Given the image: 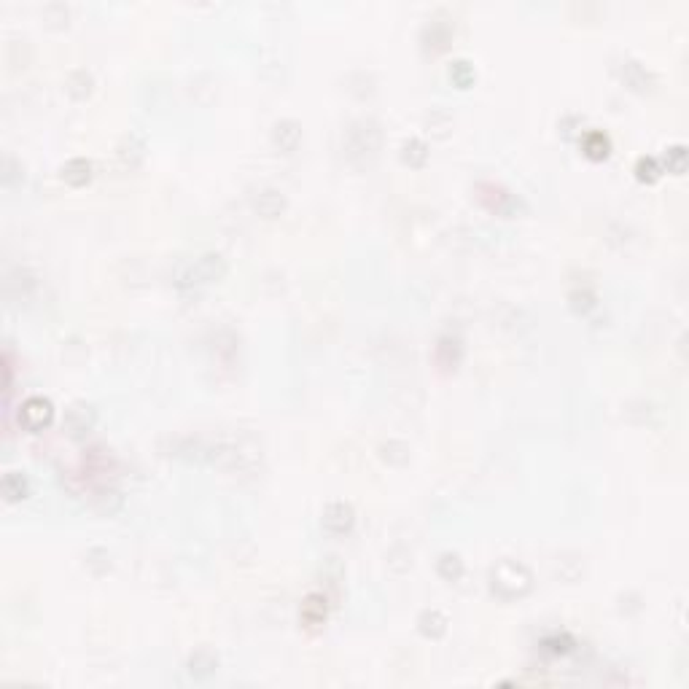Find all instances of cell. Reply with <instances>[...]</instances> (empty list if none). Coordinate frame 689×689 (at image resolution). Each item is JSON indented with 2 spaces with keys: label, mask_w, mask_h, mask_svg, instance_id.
<instances>
[{
  "label": "cell",
  "mask_w": 689,
  "mask_h": 689,
  "mask_svg": "<svg viewBox=\"0 0 689 689\" xmlns=\"http://www.w3.org/2000/svg\"><path fill=\"white\" fill-rule=\"evenodd\" d=\"M404 162H410L412 167H420L426 162V146H423L420 140L404 143Z\"/></svg>",
  "instance_id": "cell-13"
},
{
  "label": "cell",
  "mask_w": 689,
  "mask_h": 689,
  "mask_svg": "<svg viewBox=\"0 0 689 689\" xmlns=\"http://www.w3.org/2000/svg\"><path fill=\"white\" fill-rule=\"evenodd\" d=\"M668 157H673V165H668L673 172H681V170H684V148H681V146L670 148V151H668Z\"/></svg>",
  "instance_id": "cell-16"
},
{
  "label": "cell",
  "mask_w": 689,
  "mask_h": 689,
  "mask_svg": "<svg viewBox=\"0 0 689 689\" xmlns=\"http://www.w3.org/2000/svg\"><path fill=\"white\" fill-rule=\"evenodd\" d=\"M490 584L501 598H517L530 590V574L520 563H501L490 574Z\"/></svg>",
  "instance_id": "cell-1"
},
{
  "label": "cell",
  "mask_w": 689,
  "mask_h": 689,
  "mask_svg": "<svg viewBox=\"0 0 689 689\" xmlns=\"http://www.w3.org/2000/svg\"><path fill=\"white\" fill-rule=\"evenodd\" d=\"M302 619L310 625V628L323 625V622H326V601H323L321 595H310L302 606Z\"/></svg>",
  "instance_id": "cell-6"
},
{
  "label": "cell",
  "mask_w": 689,
  "mask_h": 689,
  "mask_svg": "<svg viewBox=\"0 0 689 689\" xmlns=\"http://www.w3.org/2000/svg\"><path fill=\"white\" fill-rule=\"evenodd\" d=\"M52 415H54V410H52V404L46 399L32 396V399H28L22 404L19 420L25 423V428H30V431H41V428H46L52 423Z\"/></svg>",
  "instance_id": "cell-2"
},
{
  "label": "cell",
  "mask_w": 689,
  "mask_h": 689,
  "mask_svg": "<svg viewBox=\"0 0 689 689\" xmlns=\"http://www.w3.org/2000/svg\"><path fill=\"white\" fill-rule=\"evenodd\" d=\"M223 272V264H221L219 256H202L197 264L192 267V283H210Z\"/></svg>",
  "instance_id": "cell-5"
},
{
  "label": "cell",
  "mask_w": 689,
  "mask_h": 689,
  "mask_svg": "<svg viewBox=\"0 0 689 689\" xmlns=\"http://www.w3.org/2000/svg\"><path fill=\"white\" fill-rule=\"evenodd\" d=\"M353 525V509L348 503H331L323 512V528H329L331 533H345Z\"/></svg>",
  "instance_id": "cell-4"
},
{
  "label": "cell",
  "mask_w": 689,
  "mask_h": 689,
  "mask_svg": "<svg viewBox=\"0 0 689 689\" xmlns=\"http://www.w3.org/2000/svg\"><path fill=\"white\" fill-rule=\"evenodd\" d=\"M420 630L426 635H431V638H439V635L447 630V622H444V617L437 614V611H426V614L420 617Z\"/></svg>",
  "instance_id": "cell-11"
},
{
  "label": "cell",
  "mask_w": 689,
  "mask_h": 689,
  "mask_svg": "<svg viewBox=\"0 0 689 689\" xmlns=\"http://www.w3.org/2000/svg\"><path fill=\"white\" fill-rule=\"evenodd\" d=\"M450 76H455V81L461 83V86H466V83L474 79V70L469 68V62H455V65L450 68Z\"/></svg>",
  "instance_id": "cell-14"
},
{
  "label": "cell",
  "mask_w": 689,
  "mask_h": 689,
  "mask_svg": "<svg viewBox=\"0 0 689 689\" xmlns=\"http://www.w3.org/2000/svg\"><path fill=\"white\" fill-rule=\"evenodd\" d=\"M608 151H611V143L603 132H590L584 138V154L590 159H603V157H608Z\"/></svg>",
  "instance_id": "cell-9"
},
{
  "label": "cell",
  "mask_w": 689,
  "mask_h": 689,
  "mask_svg": "<svg viewBox=\"0 0 689 689\" xmlns=\"http://www.w3.org/2000/svg\"><path fill=\"white\" fill-rule=\"evenodd\" d=\"M89 175H92V165H89L86 159H70L68 165L62 167V178H65L68 183H73V186L86 183Z\"/></svg>",
  "instance_id": "cell-7"
},
{
  "label": "cell",
  "mask_w": 689,
  "mask_h": 689,
  "mask_svg": "<svg viewBox=\"0 0 689 689\" xmlns=\"http://www.w3.org/2000/svg\"><path fill=\"white\" fill-rule=\"evenodd\" d=\"M275 143L283 148V151H294V148H297V143H299V130H297V124H294V121H283V124H277Z\"/></svg>",
  "instance_id": "cell-10"
},
{
  "label": "cell",
  "mask_w": 689,
  "mask_h": 689,
  "mask_svg": "<svg viewBox=\"0 0 689 689\" xmlns=\"http://www.w3.org/2000/svg\"><path fill=\"white\" fill-rule=\"evenodd\" d=\"M350 138H359V143H350L348 140V154L356 157V154H375L377 151V143H380V132L375 130V124H359L350 130Z\"/></svg>",
  "instance_id": "cell-3"
},
{
  "label": "cell",
  "mask_w": 689,
  "mask_h": 689,
  "mask_svg": "<svg viewBox=\"0 0 689 689\" xmlns=\"http://www.w3.org/2000/svg\"><path fill=\"white\" fill-rule=\"evenodd\" d=\"M439 574L444 579H458L461 574H463V563H461V557L458 555H441L439 560Z\"/></svg>",
  "instance_id": "cell-12"
},
{
  "label": "cell",
  "mask_w": 689,
  "mask_h": 689,
  "mask_svg": "<svg viewBox=\"0 0 689 689\" xmlns=\"http://www.w3.org/2000/svg\"><path fill=\"white\" fill-rule=\"evenodd\" d=\"M638 178H641V181H655V178H657V165H655V159H641V162H638Z\"/></svg>",
  "instance_id": "cell-15"
},
{
  "label": "cell",
  "mask_w": 689,
  "mask_h": 689,
  "mask_svg": "<svg viewBox=\"0 0 689 689\" xmlns=\"http://www.w3.org/2000/svg\"><path fill=\"white\" fill-rule=\"evenodd\" d=\"M3 496L8 501H19V498L28 496V479L19 474V471H8L3 477Z\"/></svg>",
  "instance_id": "cell-8"
}]
</instances>
